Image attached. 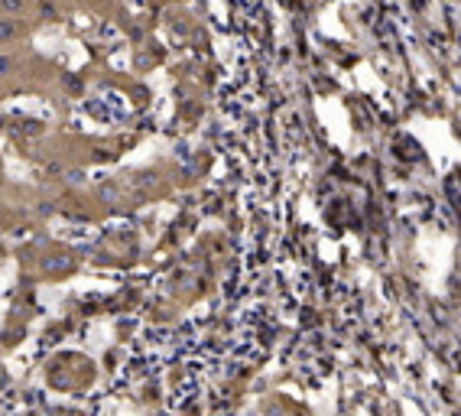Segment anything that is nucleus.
Listing matches in <instances>:
<instances>
[{
  "label": "nucleus",
  "instance_id": "obj_1",
  "mask_svg": "<svg viewBox=\"0 0 461 416\" xmlns=\"http://www.w3.org/2000/svg\"><path fill=\"white\" fill-rule=\"evenodd\" d=\"M27 33V23L20 17H0V43H13Z\"/></svg>",
  "mask_w": 461,
  "mask_h": 416
},
{
  "label": "nucleus",
  "instance_id": "obj_2",
  "mask_svg": "<svg viewBox=\"0 0 461 416\" xmlns=\"http://www.w3.org/2000/svg\"><path fill=\"white\" fill-rule=\"evenodd\" d=\"M29 10V0H0V17H23Z\"/></svg>",
  "mask_w": 461,
  "mask_h": 416
},
{
  "label": "nucleus",
  "instance_id": "obj_3",
  "mask_svg": "<svg viewBox=\"0 0 461 416\" xmlns=\"http://www.w3.org/2000/svg\"><path fill=\"white\" fill-rule=\"evenodd\" d=\"M17 72V59L7 56V52H0V78H10Z\"/></svg>",
  "mask_w": 461,
  "mask_h": 416
}]
</instances>
